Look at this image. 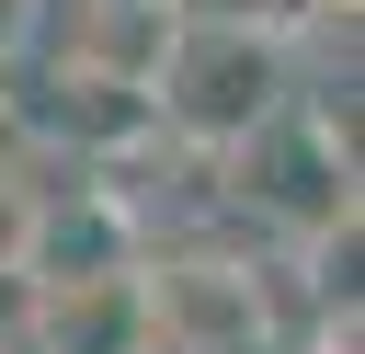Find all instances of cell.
<instances>
[{
	"label": "cell",
	"instance_id": "6da1fadb",
	"mask_svg": "<svg viewBox=\"0 0 365 354\" xmlns=\"http://www.w3.org/2000/svg\"><path fill=\"white\" fill-rule=\"evenodd\" d=\"M285 103H297V69H285L274 34H251V11L171 23V57L148 69L160 137H182V148H205V160H228V148H240L251 126H274Z\"/></svg>",
	"mask_w": 365,
	"mask_h": 354
},
{
	"label": "cell",
	"instance_id": "7a4b0ae2",
	"mask_svg": "<svg viewBox=\"0 0 365 354\" xmlns=\"http://www.w3.org/2000/svg\"><path fill=\"white\" fill-rule=\"evenodd\" d=\"M228 194L240 206H262L297 251L308 240H331V228H354V148L319 126V114H274V126H251L240 148H228Z\"/></svg>",
	"mask_w": 365,
	"mask_h": 354
},
{
	"label": "cell",
	"instance_id": "3957f363",
	"mask_svg": "<svg viewBox=\"0 0 365 354\" xmlns=\"http://www.w3.org/2000/svg\"><path fill=\"white\" fill-rule=\"evenodd\" d=\"M34 354H160V343H148V285H137V274L34 285Z\"/></svg>",
	"mask_w": 365,
	"mask_h": 354
},
{
	"label": "cell",
	"instance_id": "277c9868",
	"mask_svg": "<svg viewBox=\"0 0 365 354\" xmlns=\"http://www.w3.org/2000/svg\"><path fill=\"white\" fill-rule=\"evenodd\" d=\"M34 126H46V137H68V148H148V137H160V114H148V91H137V80H103V69H68V57H57V80H46Z\"/></svg>",
	"mask_w": 365,
	"mask_h": 354
},
{
	"label": "cell",
	"instance_id": "5b68a950",
	"mask_svg": "<svg viewBox=\"0 0 365 354\" xmlns=\"http://www.w3.org/2000/svg\"><path fill=\"white\" fill-rule=\"evenodd\" d=\"M171 0H80L68 11V69H103V80H137L148 91V69L171 57Z\"/></svg>",
	"mask_w": 365,
	"mask_h": 354
},
{
	"label": "cell",
	"instance_id": "8992f818",
	"mask_svg": "<svg viewBox=\"0 0 365 354\" xmlns=\"http://www.w3.org/2000/svg\"><path fill=\"white\" fill-rule=\"evenodd\" d=\"M23 228H34V171H23V160H0V285L23 274Z\"/></svg>",
	"mask_w": 365,
	"mask_h": 354
},
{
	"label": "cell",
	"instance_id": "52a82bcc",
	"mask_svg": "<svg viewBox=\"0 0 365 354\" xmlns=\"http://www.w3.org/2000/svg\"><path fill=\"white\" fill-rule=\"evenodd\" d=\"M34 23H46V0H0V57H23V46H34Z\"/></svg>",
	"mask_w": 365,
	"mask_h": 354
}]
</instances>
